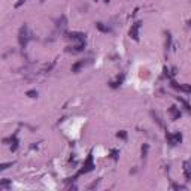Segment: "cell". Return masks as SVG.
<instances>
[{
	"label": "cell",
	"instance_id": "ba28073f",
	"mask_svg": "<svg viewBox=\"0 0 191 191\" xmlns=\"http://www.w3.org/2000/svg\"><path fill=\"white\" fill-rule=\"evenodd\" d=\"M55 27H57V30H60V32H64V30L67 28V17H66V15H61V17L57 20Z\"/></svg>",
	"mask_w": 191,
	"mask_h": 191
},
{
	"label": "cell",
	"instance_id": "9c48e42d",
	"mask_svg": "<svg viewBox=\"0 0 191 191\" xmlns=\"http://www.w3.org/2000/svg\"><path fill=\"white\" fill-rule=\"evenodd\" d=\"M169 114H170V118L173 120V121H176V120H179L181 118V110H179V108H176V106H170L169 108Z\"/></svg>",
	"mask_w": 191,
	"mask_h": 191
},
{
	"label": "cell",
	"instance_id": "7a4b0ae2",
	"mask_svg": "<svg viewBox=\"0 0 191 191\" xmlns=\"http://www.w3.org/2000/svg\"><path fill=\"white\" fill-rule=\"evenodd\" d=\"M94 167H96V164L94 161H93V154H90L88 157H87V160L84 161V166H82V169H79L78 170V173H76L73 178H69V181H76V178L78 176H81V175H85V173H88V172L91 170H94Z\"/></svg>",
	"mask_w": 191,
	"mask_h": 191
},
{
	"label": "cell",
	"instance_id": "5b68a950",
	"mask_svg": "<svg viewBox=\"0 0 191 191\" xmlns=\"http://www.w3.org/2000/svg\"><path fill=\"white\" fill-rule=\"evenodd\" d=\"M66 39L75 42H84L85 41V34L79 33V32H70V33H66Z\"/></svg>",
	"mask_w": 191,
	"mask_h": 191
},
{
	"label": "cell",
	"instance_id": "484cf974",
	"mask_svg": "<svg viewBox=\"0 0 191 191\" xmlns=\"http://www.w3.org/2000/svg\"><path fill=\"white\" fill-rule=\"evenodd\" d=\"M103 2H105V3H109L110 0H103Z\"/></svg>",
	"mask_w": 191,
	"mask_h": 191
},
{
	"label": "cell",
	"instance_id": "277c9868",
	"mask_svg": "<svg viewBox=\"0 0 191 191\" xmlns=\"http://www.w3.org/2000/svg\"><path fill=\"white\" fill-rule=\"evenodd\" d=\"M142 27V21H136L135 24H131V28L129 32L130 39H133L135 42H139V30Z\"/></svg>",
	"mask_w": 191,
	"mask_h": 191
},
{
	"label": "cell",
	"instance_id": "7c38bea8",
	"mask_svg": "<svg viewBox=\"0 0 191 191\" xmlns=\"http://www.w3.org/2000/svg\"><path fill=\"white\" fill-rule=\"evenodd\" d=\"M184 175L187 181L191 179V161H185L184 163Z\"/></svg>",
	"mask_w": 191,
	"mask_h": 191
},
{
	"label": "cell",
	"instance_id": "8fae6325",
	"mask_svg": "<svg viewBox=\"0 0 191 191\" xmlns=\"http://www.w3.org/2000/svg\"><path fill=\"white\" fill-rule=\"evenodd\" d=\"M94 26H96V28L100 30L102 33H110V32H112V28H110L109 26H106V24H103V22H96Z\"/></svg>",
	"mask_w": 191,
	"mask_h": 191
},
{
	"label": "cell",
	"instance_id": "8992f818",
	"mask_svg": "<svg viewBox=\"0 0 191 191\" xmlns=\"http://www.w3.org/2000/svg\"><path fill=\"white\" fill-rule=\"evenodd\" d=\"M5 142H11V151L15 152L18 149V145H20V140H18V133H14L9 139H5Z\"/></svg>",
	"mask_w": 191,
	"mask_h": 191
},
{
	"label": "cell",
	"instance_id": "603a6c76",
	"mask_svg": "<svg viewBox=\"0 0 191 191\" xmlns=\"http://www.w3.org/2000/svg\"><path fill=\"white\" fill-rule=\"evenodd\" d=\"M12 164H14L12 161H11V163H3L2 166H0V170H6L7 167H9V166H12Z\"/></svg>",
	"mask_w": 191,
	"mask_h": 191
},
{
	"label": "cell",
	"instance_id": "d6986e66",
	"mask_svg": "<svg viewBox=\"0 0 191 191\" xmlns=\"http://www.w3.org/2000/svg\"><path fill=\"white\" fill-rule=\"evenodd\" d=\"M11 187V181H2L0 182V190H6Z\"/></svg>",
	"mask_w": 191,
	"mask_h": 191
},
{
	"label": "cell",
	"instance_id": "e0dca14e",
	"mask_svg": "<svg viewBox=\"0 0 191 191\" xmlns=\"http://www.w3.org/2000/svg\"><path fill=\"white\" fill-rule=\"evenodd\" d=\"M148 151H149V145H148V143H143L142 145V160H146Z\"/></svg>",
	"mask_w": 191,
	"mask_h": 191
},
{
	"label": "cell",
	"instance_id": "2e32d148",
	"mask_svg": "<svg viewBox=\"0 0 191 191\" xmlns=\"http://www.w3.org/2000/svg\"><path fill=\"white\" fill-rule=\"evenodd\" d=\"M151 116H152V118H154V121H155V123H157L158 125H160V127H161V129H164V123H163V120H161V118H160V116H158V114H155V112H154V110H152V112H151Z\"/></svg>",
	"mask_w": 191,
	"mask_h": 191
},
{
	"label": "cell",
	"instance_id": "3957f363",
	"mask_svg": "<svg viewBox=\"0 0 191 191\" xmlns=\"http://www.w3.org/2000/svg\"><path fill=\"white\" fill-rule=\"evenodd\" d=\"M166 140H167V143L170 146H176V145L182 142V135L179 131H176V133H167L166 131Z\"/></svg>",
	"mask_w": 191,
	"mask_h": 191
},
{
	"label": "cell",
	"instance_id": "7402d4cb",
	"mask_svg": "<svg viewBox=\"0 0 191 191\" xmlns=\"http://www.w3.org/2000/svg\"><path fill=\"white\" fill-rule=\"evenodd\" d=\"M170 187L173 188V190H185L184 185H178V184H173V182L170 184Z\"/></svg>",
	"mask_w": 191,
	"mask_h": 191
},
{
	"label": "cell",
	"instance_id": "30bf717a",
	"mask_svg": "<svg viewBox=\"0 0 191 191\" xmlns=\"http://www.w3.org/2000/svg\"><path fill=\"white\" fill-rule=\"evenodd\" d=\"M85 64H87L85 60H79V61H76L75 64H72V72H73V73H79L82 69L85 67Z\"/></svg>",
	"mask_w": 191,
	"mask_h": 191
},
{
	"label": "cell",
	"instance_id": "44dd1931",
	"mask_svg": "<svg viewBox=\"0 0 191 191\" xmlns=\"http://www.w3.org/2000/svg\"><path fill=\"white\" fill-rule=\"evenodd\" d=\"M110 158H112V160H118V149L110 151Z\"/></svg>",
	"mask_w": 191,
	"mask_h": 191
},
{
	"label": "cell",
	"instance_id": "6da1fadb",
	"mask_svg": "<svg viewBox=\"0 0 191 191\" xmlns=\"http://www.w3.org/2000/svg\"><path fill=\"white\" fill-rule=\"evenodd\" d=\"M33 39V34L32 32L28 30L27 24H24V26H21L20 27V32H18V43H20V47L24 49V48L27 47V43Z\"/></svg>",
	"mask_w": 191,
	"mask_h": 191
},
{
	"label": "cell",
	"instance_id": "5bb4252c",
	"mask_svg": "<svg viewBox=\"0 0 191 191\" xmlns=\"http://www.w3.org/2000/svg\"><path fill=\"white\" fill-rule=\"evenodd\" d=\"M164 48L166 51H169L172 48V33L170 32H166V42H164Z\"/></svg>",
	"mask_w": 191,
	"mask_h": 191
},
{
	"label": "cell",
	"instance_id": "cb8c5ba5",
	"mask_svg": "<svg viewBox=\"0 0 191 191\" xmlns=\"http://www.w3.org/2000/svg\"><path fill=\"white\" fill-rule=\"evenodd\" d=\"M26 2H27V0H18V2L15 3V7H21L24 3H26Z\"/></svg>",
	"mask_w": 191,
	"mask_h": 191
},
{
	"label": "cell",
	"instance_id": "4fadbf2b",
	"mask_svg": "<svg viewBox=\"0 0 191 191\" xmlns=\"http://www.w3.org/2000/svg\"><path fill=\"white\" fill-rule=\"evenodd\" d=\"M123 81H124V75H121V76H118V78H116V81H110L109 82V87L110 88H118V87H120V85H121V84H123Z\"/></svg>",
	"mask_w": 191,
	"mask_h": 191
},
{
	"label": "cell",
	"instance_id": "ac0fdd59",
	"mask_svg": "<svg viewBox=\"0 0 191 191\" xmlns=\"http://www.w3.org/2000/svg\"><path fill=\"white\" fill-rule=\"evenodd\" d=\"M116 136L120 137V139H123V140H127V131H125V130H120V131L116 133Z\"/></svg>",
	"mask_w": 191,
	"mask_h": 191
},
{
	"label": "cell",
	"instance_id": "9a60e30c",
	"mask_svg": "<svg viewBox=\"0 0 191 191\" xmlns=\"http://www.w3.org/2000/svg\"><path fill=\"white\" fill-rule=\"evenodd\" d=\"M175 99H176V100H178L179 103H182V106L185 108V110H188V112L191 114V106H190V103L187 102L185 99H182V97H179V96H175Z\"/></svg>",
	"mask_w": 191,
	"mask_h": 191
},
{
	"label": "cell",
	"instance_id": "4316f807",
	"mask_svg": "<svg viewBox=\"0 0 191 191\" xmlns=\"http://www.w3.org/2000/svg\"><path fill=\"white\" fill-rule=\"evenodd\" d=\"M41 2H43V0H41Z\"/></svg>",
	"mask_w": 191,
	"mask_h": 191
},
{
	"label": "cell",
	"instance_id": "d4e9b609",
	"mask_svg": "<svg viewBox=\"0 0 191 191\" xmlns=\"http://www.w3.org/2000/svg\"><path fill=\"white\" fill-rule=\"evenodd\" d=\"M97 184H99V181H96V182H93L91 185H88V190H93V188H96V187H97Z\"/></svg>",
	"mask_w": 191,
	"mask_h": 191
},
{
	"label": "cell",
	"instance_id": "52a82bcc",
	"mask_svg": "<svg viewBox=\"0 0 191 191\" xmlns=\"http://www.w3.org/2000/svg\"><path fill=\"white\" fill-rule=\"evenodd\" d=\"M84 49H85V41H84V42H78L76 45L67 48V51H69V52H72V54H79V52H82Z\"/></svg>",
	"mask_w": 191,
	"mask_h": 191
},
{
	"label": "cell",
	"instance_id": "ffe728a7",
	"mask_svg": "<svg viewBox=\"0 0 191 191\" xmlns=\"http://www.w3.org/2000/svg\"><path fill=\"white\" fill-rule=\"evenodd\" d=\"M26 94H27L30 99H36V97H37V91H36V90H28Z\"/></svg>",
	"mask_w": 191,
	"mask_h": 191
}]
</instances>
